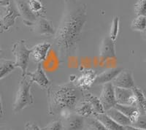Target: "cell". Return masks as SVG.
Masks as SVG:
<instances>
[{"mask_svg": "<svg viewBox=\"0 0 146 130\" xmlns=\"http://www.w3.org/2000/svg\"><path fill=\"white\" fill-rule=\"evenodd\" d=\"M28 4L31 10L36 16H41L42 13L45 12V7L40 0H28Z\"/></svg>", "mask_w": 146, "mask_h": 130, "instance_id": "obj_26", "label": "cell"}, {"mask_svg": "<svg viewBox=\"0 0 146 130\" xmlns=\"http://www.w3.org/2000/svg\"><path fill=\"white\" fill-rule=\"evenodd\" d=\"M50 47L51 44L47 42H42L35 45L32 48V54H31L34 61L37 63H41V62L45 61Z\"/></svg>", "mask_w": 146, "mask_h": 130, "instance_id": "obj_15", "label": "cell"}, {"mask_svg": "<svg viewBox=\"0 0 146 130\" xmlns=\"http://www.w3.org/2000/svg\"><path fill=\"white\" fill-rule=\"evenodd\" d=\"M118 31H119V18L118 16H115L114 17L113 20L111 29H110V33L109 36L114 42L118 37Z\"/></svg>", "mask_w": 146, "mask_h": 130, "instance_id": "obj_27", "label": "cell"}, {"mask_svg": "<svg viewBox=\"0 0 146 130\" xmlns=\"http://www.w3.org/2000/svg\"><path fill=\"white\" fill-rule=\"evenodd\" d=\"M115 58L114 41L109 36L104 37L100 47V60L105 62L110 58Z\"/></svg>", "mask_w": 146, "mask_h": 130, "instance_id": "obj_12", "label": "cell"}, {"mask_svg": "<svg viewBox=\"0 0 146 130\" xmlns=\"http://www.w3.org/2000/svg\"><path fill=\"white\" fill-rule=\"evenodd\" d=\"M114 107L127 116L130 119L131 123L136 121L141 115L137 105H126L117 103Z\"/></svg>", "mask_w": 146, "mask_h": 130, "instance_id": "obj_17", "label": "cell"}, {"mask_svg": "<svg viewBox=\"0 0 146 130\" xmlns=\"http://www.w3.org/2000/svg\"><path fill=\"white\" fill-rule=\"evenodd\" d=\"M94 116L98 119L101 123L104 124L105 127L109 130H126L125 127L120 125L105 113H94Z\"/></svg>", "mask_w": 146, "mask_h": 130, "instance_id": "obj_18", "label": "cell"}, {"mask_svg": "<svg viewBox=\"0 0 146 130\" xmlns=\"http://www.w3.org/2000/svg\"><path fill=\"white\" fill-rule=\"evenodd\" d=\"M131 28L135 31L144 32L146 29V16L138 15L132 21Z\"/></svg>", "mask_w": 146, "mask_h": 130, "instance_id": "obj_25", "label": "cell"}, {"mask_svg": "<svg viewBox=\"0 0 146 130\" xmlns=\"http://www.w3.org/2000/svg\"><path fill=\"white\" fill-rule=\"evenodd\" d=\"M1 52H2V50H1V48H0V53H1Z\"/></svg>", "mask_w": 146, "mask_h": 130, "instance_id": "obj_39", "label": "cell"}, {"mask_svg": "<svg viewBox=\"0 0 146 130\" xmlns=\"http://www.w3.org/2000/svg\"><path fill=\"white\" fill-rule=\"evenodd\" d=\"M144 33H145V36H146V29H145V30L144 31Z\"/></svg>", "mask_w": 146, "mask_h": 130, "instance_id": "obj_37", "label": "cell"}, {"mask_svg": "<svg viewBox=\"0 0 146 130\" xmlns=\"http://www.w3.org/2000/svg\"><path fill=\"white\" fill-rule=\"evenodd\" d=\"M64 130H82L85 127V118L73 113L69 118L62 120Z\"/></svg>", "mask_w": 146, "mask_h": 130, "instance_id": "obj_14", "label": "cell"}, {"mask_svg": "<svg viewBox=\"0 0 146 130\" xmlns=\"http://www.w3.org/2000/svg\"><path fill=\"white\" fill-rule=\"evenodd\" d=\"M1 1H2V0H0V2H1Z\"/></svg>", "mask_w": 146, "mask_h": 130, "instance_id": "obj_42", "label": "cell"}, {"mask_svg": "<svg viewBox=\"0 0 146 130\" xmlns=\"http://www.w3.org/2000/svg\"><path fill=\"white\" fill-rule=\"evenodd\" d=\"M83 99L87 100L93 106L94 113H105L102 105L100 102V98H97L96 97L94 96L92 94L88 93V92L84 93V92H83Z\"/></svg>", "mask_w": 146, "mask_h": 130, "instance_id": "obj_21", "label": "cell"}, {"mask_svg": "<svg viewBox=\"0 0 146 130\" xmlns=\"http://www.w3.org/2000/svg\"><path fill=\"white\" fill-rule=\"evenodd\" d=\"M42 130H64L63 128V123H62V121L56 120L51 121L49 123L47 126L41 129Z\"/></svg>", "mask_w": 146, "mask_h": 130, "instance_id": "obj_29", "label": "cell"}, {"mask_svg": "<svg viewBox=\"0 0 146 130\" xmlns=\"http://www.w3.org/2000/svg\"><path fill=\"white\" fill-rule=\"evenodd\" d=\"M32 83L25 77H22L19 82L18 91L15 96V101L13 105V110L15 113L21 111L24 108L33 104L34 99L31 93Z\"/></svg>", "mask_w": 146, "mask_h": 130, "instance_id": "obj_3", "label": "cell"}, {"mask_svg": "<svg viewBox=\"0 0 146 130\" xmlns=\"http://www.w3.org/2000/svg\"><path fill=\"white\" fill-rule=\"evenodd\" d=\"M0 110L3 113V110H2V101H1V97H0Z\"/></svg>", "mask_w": 146, "mask_h": 130, "instance_id": "obj_33", "label": "cell"}, {"mask_svg": "<svg viewBox=\"0 0 146 130\" xmlns=\"http://www.w3.org/2000/svg\"><path fill=\"white\" fill-rule=\"evenodd\" d=\"M26 130H42L35 122H28L26 124Z\"/></svg>", "mask_w": 146, "mask_h": 130, "instance_id": "obj_31", "label": "cell"}, {"mask_svg": "<svg viewBox=\"0 0 146 130\" xmlns=\"http://www.w3.org/2000/svg\"><path fill=\"white\" fill-rule=\"evenodd\" d=\"M85 123L86 125V128L89 130H109L94 116L86 118L85 119Z\"/></svg>", "mask_w": 146, "mask_h": 130, "instance_id": "obj_24", "label": "cell"}, {"mask_svg": "<svg viewBox=\"0 0 146 130\" xmlns=\"http://www.w3.org/2000/svg\"><path fill=\"white\" fill-rule=\"evenodd\" d=\"M105 113L109 115L111 119H113L115 121L117 122L120 125L123 126V127L131 125V122L130 119L115 107L107 110Z\"/></svg>", "mask_w": 146, "mask_h": 130, "instance_id": "obj_19", "label": "cell"}, {"mask_svg": "<svg viewBox=\"0 0 146 130\" xmlns=\"http://www.w3.org/2000/svg\"><path fill=\"white\" fill-rule=\"evenodd\" d=\"M75 113L85 119H86V118L94 115V110L93 106L90 104L89 102L83 99L77 106Z\"/></svg>", "mask_w": 146, "mask_h": 130, "instance_id": "obj_20", "label": "cell"}, {"mask_svg": "<svg viewBox=\"0 0 146 130\" xmlns=\"http://www.w3.org/2000/svg\"><path fill=\"white\" fill-rule=\"evenodd\" d=\"M27 76L30 78V81L32 83H36L40 88L43 89H48L51 84L50 80L48 79L42 67V64L38 63L36 69L34 72H27Z\"/></svg>", "mask_w": 146, "mask_h": 130, "instance_id": "obj_10", "label": "cell"}, {"mask_svg": "<svg viewBox=\"0 0 146 130\" xmlns=\"http://www.w3.org/2000/svg\"><path fill=\"white\" fill-rule=\"evenodd\" d=\"M135 13L137 16H146V0H138L135 5Z\"/></svg>", "mask_w": 146, "mask_h": 130, "instance_id": "obj_28", "label": "cell"}, {"mask_svg": "<svg viewBox=\"0 0 146 130\" xmlns=\"http://www.w3.org/2000/svg\"><path fill=\"white\" fill-rule=\"evenodd\" d=\"M131 125L133 126V127H137V128L146 129V115H140V116L139 117V119L135 122L131 123Z\"/></svg>", "mask_w": 146, "mask_h": 130, "instance_id": "obj_30", "label": "cell"}, {"mask_svg": "<svg viewBox=\"0 0 146 130\" xmlns=\"http://www.w3.org/2000/svg\"><path fill=\"white\" fill-rule=\"evenodd\" d=\"M15 68V62L7 59H0V80L10 74Z\"/></svg>", "mask_w": 146, "mask_h": 130, "instance_id": "obj_23", "label": "cell"}, {"mask_svg": "<svg viewBox=\"0 0 146 130\" xmlns=\"http://www.w3.org/2000/svg\"><path fill=\"white\" fill-rule=\"evenodd\" d=\"M145 64H146V60L145 61Z\"/></svg>", "mask_w": 146, "mask_h": 130, "instance_id": "obj_40", "label": "cell"}, {"mask_svg": "<svg viewBox=\"0 0 146 130\" xmlns=\"http://www.w3.org/2000/svg\"><path fill=\"white\" fill-rule=\"evenodd\" d=\"M33 30L40 35H54L56 33L51 21L42 16L37 19L33 26Z\"/></svg>", "mask_w": 146, "mask_h": 130, "instance_id": "obj_13", "label": "cell"}, {"mask_svg": "<svg viewBox=\"0 0 146 130\" xmlns=\"http://www.w3.org/2000/svg\"><path fill=\"white\" fill-rule=\"evenodd\" d=\"M4 31H5V30H4V29L2 28V27H1V26H0V34L2 33V32H3Z\"/></svg>", "mask_w": 146, "mask_h": 130, "instance_id": "obj_34", "label": "cell"}, {"mask_svg": "<svg viewBox=\"0 0 146 130\" xmlns=\"http://www.w3.org/2000/svg\"><path fill=\"white\" fill-rule=\"evenodd\" d=\"M5 130H11V129H5Z\"/></svg>", "mask_w": 146, "mask_h": 130, "instance_id": "obj_41", "label": "cell"}, {"mask_svg": "<svg viewBox=\"0 0 146 130\" xmlns=\"http://www.w3.org/2000/svg\"><path fill=\"white\" fill-rule=\"evenodd\" d=\"M87 20L86 5L79 0H65V10L54 34L62 61L75 54Z\"/></svg>", "mask_w": 146, "mask_h": 130, "instance_id": "obj_1", "label": "cell"}, {"mask_svg": "<svg viewBox=\"0 0 146 130\" xmlns=\"http://www.w3.org/2000/svg\"><path fill=\"white\" fill-rule=\"evenodd\" d=\"M0 26H1V27H2V21H1V20H0Z\"/></svg>", "mask_w": 146, "mask_h": 130, "instance_id": "obj_36", "label": "cell"}, {"mask_svg": "<svg viewBox=\"0 0 146 130\" xmlns=\"http://www.w3.org/2000/svg\"><path fill=\"white\" fill-rule=\"evenodd\" d=\"M100 99L105 112L114 107L115 105H116L114 86L112 83H108L103 85Z\"/></svg>", "mask_w": 146, "mask_h": 130, "instance_id": "obj_6", "label": "cell"}, {"mask_svg": "<svg viewBox=\"0 0 146 130\" xmlns=\"http://www.w3.org/2000/svg\"><path fill=\"white\" fill-rule=\"evenodd\" d=\"M96 78V75L94 70L88 69L83 71V73L80 76L75 78L73 83L82 91L86 92L94 84Z\"/></svg>", "mask_w": 146, "mask_h": 130, "instance_id": "obj_8", "label": "cell"}, {"mask_svg": "<svg viewBox=\"0 0 146 130\" xmlns=\"http://www.w3.org/2000/svg\"><path fill=\"white\" fill-rule=\"evenodd\" d=\"M15 2L21 17L23 19L24 24L33 27L35 23L37 20V16L31 10L28 2H26L24 0H15Z\"/></svg>", "mask_w": 146, "mask_h": 130, "instance_id": "obj_7", "label": "cell"}, {"mask_svg": "<svg viewBox=\"0 0 146 130\" xmlns=\"http://www.w3.org/2000/svg\"><path fill=\"white\" fill-rule=\"evenodd\" d=\"M12 53L15 56V67H19L22 72L21 77H25L30 56L32 54V49L27 48L25 40H21L14 44Z\"/></svg>", "mask_w": 146, "mask_h": 130, "instance_id": "obj_5", "label": "cell"}, {"mask_svg": "<svg viewBox=\"0 0 146 130\" xmlns=\"http://www.w3.org/2000/svg\"><path fill=\"white\" fill-rule=\"evenodd\" d=\"M48 113L58 115L65 109L75 112L77 106L83 99V91L72 82L62 85H51L47 89Z\"/></svg>", "mask_w": 146, "mask_h": 130, "instance_id": "obj_2", "label": "cell"}, {"mask_svg": "<svg viewBox=\"0 0 146 130\" xmlns=\"http://www.w3.org/2000/svg\"><path fill=\"white\" fill-rule=\"evenodd\" d=\"M114 90L117 103L126 105H136L137 99L133 89L114 86Z\"/></svg>", "mask_w": 146, "mask_h": 130, "instance_id": "obj_9", "label": "cell"}, {"mask_svg": "<svg viewBox=\"0 0 146 130\" xmlns=\"http://www.w3.org/2000/svg\"><path fill=\"white\" fill-rule=\"evenodd\" d=\"M132 89L137 99V107L139 109L141 115H146V97H145L143 91L137 87L135 86Z\"/></svg>", "mask_w": 146, "mask_h": 130, "instance_id": "obj_22", "label": "cell"}, {"mask_svg": "<svg viewBox=\"0 0 146 130\" xmlns=\"http://www.w3.org/2000/svg\"><path fill=\"white\" fill-rule=\"evenodd\" d=\"M123 70L122 68H110L108 69L100 75H96L95 79L94 84L95 85H100V84H105L108 83H110L114 80V78L120 72Z\"/></svg>", "mask_w": 146, "mask_h": 130, "instance_id": "obj_16", "label": "cell"}, {"mask_svg": "<svg viewBox=\"0 0 146 130\" xmlns=\"http://www.w3.org/2000/svg\"><path fill=\"white\" fill-rule=\"evenodd\" d=\"M113 86L132 89L135 86L132 74L129 70H123L112 81Z\"/></svg>", "mask_w": 146, "mask_h": 130, "instance_id": "obj_11", "label": "cell"}, {"mask_svg": "<svg viewBox=\"0 0 146 130\" xmlns=\"http://www.w3.org/2000/svg\"><path fill=\"white\" fill-rule=\"evenodd\" d=\"M125 129H126V130H146V129H143L137 128V127H133V126L131 125L126 126V127H125Z\"/></svg>", "mask_w": 146, "mask_h": 130, "instance_id": "obj_32", "label": "cell"}, {"mask_svg": "<svg viewBox=\"0 0 146 130\" xmlns=\"http://www.w3.org/2000/svg\"><path fill=\"white\" fill-rule=\"evenodd\" d=\"M21 15L15 2L13 0H2L0 2V20L4 30L13 27L15 21Z\"/></svg>", "mask_w": 146, "mask_h": 130, "instance_id": "obj_4", "label": "cell"}, {"mask_svg": "<svg viewBox=\"0 0 146 130\" xmlns=\"http://www.w3.org/2000/svg\"><path fill=\"white\" fill-rule=\"evenodd\" d=\"M82 130H89V129H82Z\"/></svg>", "mask_w": 146, "mask_h": 130, "instance_id": "obj_38", "label": "cell"}, {"mask_svg": "<svg viewBox=\"0 0 146 130\" xmlns=\"http://www.w3.org/2000/svg\"><path fill=\"white\" fill-rule=\"evenodd\" d=\"M2 113H2V112L1 111V110H0V120H1V119H2Z\"/></svg>", "mask_w": 146, "mask_h": 130, "instance_id": "obj_35", "label": "cell"}]
</instances>
